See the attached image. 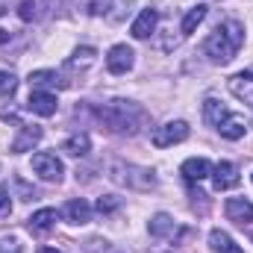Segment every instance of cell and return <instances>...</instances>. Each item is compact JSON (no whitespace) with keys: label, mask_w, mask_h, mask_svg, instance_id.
Listing matches in <instances>:
<instances>
[{"label":"cell","mask_w":253,"mask_h":253,"mask_svg":"<svg viewBox=\"0 0 253 253\" xmlns=\"http://www.w3.org/2000/svg\"><path fill=\"white\" fill-rule=\"evenodd\" d=\"M242 44H245V27H242L236 18H230V21H224V24L203 42V53H206L215 65H227L236 53H239Z\"/></svg>","instance_id":"cell-1"},{"label":"cell","mask_w":253,"mask_h":253,"mask_svg":"<svg viewBox=\"0 0 253 253\" xmlns=\"http://www.w3.org/2000/svg\"><path fill=\"white\" fill-rule=\"evenodd\" d=\"M97 118L109 126L112 132L132 135V132H138V124H141L144 112L135 103H129V100H109L103 109H97Z\"/></svg>","instance_id":"cell-2"},{"label":"cell","mask_w":253,"mask_h":253,"mask_svg":"<svg viewBox=\"0 0 253 253\" xmlns=\"http://www.w3.org/2000/svg\"><path fill=\"white\" fill-rule=\"evenodd\" d=\"M33 171H36L44 183H59V180H62V174H65L59 156H56V153H47V150L33 156Z\"/></svg>","instance_id":"cell-3"},{"label":"cell","mask_w":253,"mask_h":253,"mask_svg":"<svg viewBox=\"0 0 253 253\" xmlns=\"http://www.w3.org/2000/svg\"><path fill=\"white\" fill-rule=\"evenodd\" d=\"M189 138V124L186 121H168V124L156 126L153 129V144L156 147H171Z\"/></svg>","instance_id":"cell-4"},{"label":"cell","mask_w":253,"mask_h":253,"mask_svg":"<svg viewBox=\"0 0 253 253\" xmlns=\"http://www.w3.org/2000/svg\"><path fill=\"white\" fill-rule=\"evenodd\" d=\"M27 106H30V112H36V115H42V118H50V115H56V106H59V103H56V94H53V91L33 88Z\"/></svg>","instance_id":"cell-5"},{"label":"cell","mask_w":253,"mask_h":253,"mask_svg":"<svg viewBox=\"0 0 253 253\" xmlns=\"http://www.w3.org/2000/svg\"><path fill=\"white\" fill-rule=\"evenodd\" d=\"M135 62V53H132V47H126V44H115L109 53H106V68H109V74H126L129 68Z\"/></svg>","instance_id":"cell-6"},{"label":"cell","mask_w":253,"mask_h":253,"mask_svg":"<svg viewBox=\"0 0 253 253\" xmlns=\"http://www.w3.org/2000/svg\"><path fill=\"white\" fill-rule=\"evenodd\" d=\"M212 183H215V189L218 191H227V189H236L239 186V168L233 165V162H218L215 168H212Z\"/></svg>","instance_id":"cell-7"},{"label":"cell","mask_w":253,"mask_h":253,"mask_svg":"<svg viewBox=\"0 0 253 253\" xmlns=\"http://www.w3.org/2000/svg\"><path fill=\"white\" fill-rule=\"evenodd\" d=\"M224 212H227L230 221H236V224H242V227L253 221V203L245 200V197H230V200L224 203Z\"/></svg>","instance_id":"cell-8"},{"label":"cell","mask_w":253,"mask_h":253,"mask_svg":"<svg viewBox=\"0 0 253 253\" xmlns=\"http://www.w3.org/2000/svg\"><path fill=\"white\" fill-rule=\"evenodd\" d=\"M156 24H159V12L156 9H141L138 18L132 21L129 33H132V39H150V33L156 30Z\"/></svg>","instance_id":"cell-9"},{"label":"cell","mask_w":253,"mask_h":253,"mask_svg":"<svg viewBox=\"0 0 253 253\" xmlns=\"http://www.w3.org/2000/svg\"><path fill=\"white\" fill-rule=\"evenodd\" d=\"M180 174H183L189 183H200V180H206V177L212 174V165H209L203 156H191V159H186V162H183Z\"/></svg>","instance_id":"cell-10"},{"label":"cell","mask_w":253,"mask_h":253,"mask_svg":"<svg viewBox=\"0 0 253 253\" xmlns=\"http://www.w3.org/2000/svg\"><path fill=\"white\" fill-rule=\"evenodd\" d=\"M65 221H68V224H77V227L88 224V221H91V206H88L83 197L68 200V203H65Z\"/></svg>","instance_id":"cell-11"},{"label":"cell","mask_w":253,"mask_h":253,"mask_svg":"<svg viewBox=\"0 0 253 253\" xmlns=\"http://www.w3.org/2000/svg\"><path fill=\"white\" fill-rule=\"evenodd\" d=\"M42 126H21V132H18V138L12 141V153H27V150H33L39 141H42Z\"/></svg>","instance_id":"cell-12"},{"label":"cell","mask_w":253,"mask_h":253,"mask_svg":"<svg viewBox=\"0 0 253 253\" xmlns=\"http://www.w3.org/2000/svg\"><path fill=\"white\" fill-rule=\"evenodd\" d=\"M230 91L245 100V103H253V71H242L236 77H230Z\"/></svg>","instance_id":"cell-13"},{"label":"cell","mask_w":253,"mask_h":253,"mask_svg":"<svg viewBox=\"0 0 253 253\" xmlns=\"http://www.w3.org/2000/svg\"><path fill=\"white\" fill-rule=\"evenodd\" d=\"M215 129H218V132H221L224 138L236 141V138H242V135H245L248 124H245V118H242V115H233V112H230V115H227V118H224L221 124L215 126Z\"/></svg>","instance_id":"cell-14"},{"label":"cell","mask_w":253,"mask_h":253,"mask_svg":"<svg viewBox=\"0 0 253 253\" xmlns=\"http://www.w3.org/2000/svg\"><path fill=\"white\" fill-rule=\"evenodd\" d=\"M56 209H39V212H33L30 215V221H27V227L33 230V233H47L53 224H56Z\"/></svg>","instance_id":"cell-15"},{"label":"cell","mask_w":253,"mask_h":253,"mask_svg":"<svg viewBox=\"0 0 253 253\" xmlns=\"http://www.w3.org/2000/svg\"><path fill=\"white\" fill-rule=\"evenodd\" d=\"M227 115H230V112H227V106H224L221 100H215V97H206V100H203V121L209 126H218Z\"/></svg>","instance_id":"cell-16"},{"label":"cell","mask_w":253,"mask_h":253,"mask_svg":"<svg viewBox=\"0 0 253 253\" xmlns=\"http://www.w3.org/2000/svg\"><path fill=\"white\" fill-rule=\"evenodd\" d=\"M209 248L215 253H245L224 230H212V233H209Z\"/></svg>","instance_id":"cell-17"},{"label":"cell","mask_w":253,"mask_h":253,"mask_svg":"<svg viewBox=\"0 0 253 253\" xmlns=\"http://www.w3.org/2000/svg\"><path fill=\"white\" fill-rule=\"evenodd\" d=\"M147 230H150V236H156V239H165V236H174V218L171 215H165V212H159V215H153L150 218V224H147Z\"/></svg>","instance_id":"cell-18"},{"label":"cell","mask_w":253,"mask_h":253,"mask_svg":"<svg viewBox=\"0 0 253 253\" xmlns=\"http://www.w3.org/2000/svg\"><path fill=\"white\" fill-rule=\"evenodd\" d=\"M88 147H91V138L85 132H74L71 138H65V144H62V150L68 156H85Z\"/></svg>","instance_id":"cell-19"},{"label":"cell","mask_w":253,"mask_h":253,"mask_svg":"<svg viewBox=\"0 0 253 253\" xmlns=\"http://www.w3.org/2000/svg\"><path fill=\"white\" fill-rule=\"evenodd\" d=\"M206 18V6L200 3V6H191L189 12H186V18H183V24H180V33L183 36H191L197 27H200V21Z\"/></svg>","instance_id":"cell-20"},{"label":"cell","mask_w":253,"mask_h":253,"mask_svg":"<svg viewBox=\"0 0 253 253\" xmlns=\"http://www.w3.org/2000/svg\"><path fill=\"white\" fill-rule=\"evenodd\" d=\"M30 85L33 88H53V85H65V83H59V74L56 71H33L30 74Z\"/></svg>","instance_id":"cell-21"},{"label":"cell","mask_w":253,"mask_h":253,"mask_svg":"<svg viewBox=\"0 0 253 253\" xmlns=\"http://www.w3.org/2000/svg\"><path fill=\"white\" fill-rule=\"evenodd\" d=\"M94 56H97V50H94V47H80L68 65H71V68H88V65L94 62Z\"/></svg>","instance_id":"cell-22"},{"label":"cell","mask_w":253,"mask_h":253,"mask_svg":"<svg viewBox=\"0 0 253 253\" xmlns=\"http://www.w3.org/2000/svg\"><path fill=\"white\" fill-rule=\"evenodd\" d=\"M15 88H18V77L12 71H0V94L3 97H12Z\"/></svg>","instance_id":"cell-23"},{"label":"cell","mask_w":253,"mask_h":253,"mask_svg":"<svg viewBox=\"0 0 253 253\" xmlns=\"http://www.w3.org/2000/svg\"><path fill=\"white\" fill-rule=\"evenodd\" d=\"M24 248H21V242L15 239V236H3L0 239V253H21Z\"/></svg>","instance_id":"cell-24"},{"label":"cell","mask_w":253,"mask_h":253,"mask_svg":"<svg viewBox=\"0 0 253 253\" xmlns=\"http://www.w3.org/2000/svg\"><path fill=\"white\" fill-rule=\"evenodd\" d=\"M18 15H21V21H33L39 12H36V0H24L21 6H18Z\"/></svg>","instance_id":"cell-25"},{"label":"cell","mask_w":253,"mask_h":253,"mask_svg":"<svg viewBox=\"0 0 253 253\" xmlns=\"http://www.w3.org/2000/svg\"><path fill=\"white\" fill-rule=\"evenodd\" d=\"M12 212V200H9V189L0 186V218H6Z\"/></svg>","instance_id":"cell-26"},{"label":"cell","mask_w":253,"mask_h":253,"mask_svg":"<svg viewBox=\"0 0 253 253\" xmlns=\"http://www.w3.org/2000/svg\"><path fill=\"white\" fill-rule=\"evenodd\" d=\"M115 209H118V200H115V197H100V200H97V212L109 215V212H115Z\"/></svg>","instance_id":"cell-27"},{"label":"cell","mask_w":253,"mask_h":253,"mask_svg":"<svg viewBox=\"0 0 253 253\" xmlns=\"http://www.w3.org/2000/svg\"><path fill=\"white\" fill-rule=\"evenodd\" d=\"M39 253H62V251H56V248H39Z\"/></svg>","instance_id":"cell-28"}]
</instances>
